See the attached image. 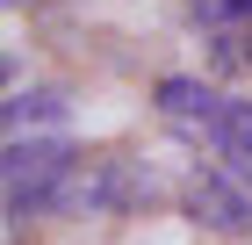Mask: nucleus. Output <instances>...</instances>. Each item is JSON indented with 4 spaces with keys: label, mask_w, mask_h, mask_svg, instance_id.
<instances>
[{
    "label": "nucleus",
    "mask_w": 252,
    "mask_h": 245,
    "mask_svg": "<svg viewBox=\"0 0 252 245\" xmlns=\"http://www.w3.org/2000/svg\"><path fill=\"white\" fill-rule=\"evenodd\" d=\"M72 166H79V151L65 137H7V166H0V180H7V224L51 216L65 180H72Z\"/></svg>",
    "instance_id": "obj_1"
},
{
    "label": "nucleus",
    "mask_w": 252,
    "mask_h": 245,
    "mask_svg": "<svg viewBox=\"0 0 252 245\" xmlns=\"http://www.w3.org/2000/svg\"><path fill=\"white\" fill-rule=\"evenodd\" d=\"M158 195V180H152V166H137V159H79L72 166V180H65V195H58V209L65 216H130V209H144Z\"/></svg>",
    "instance_id": "obj_2"
},
{
    "label": "nucleus",
    "mask_w": 252,
    "mask_h": 245,
    "mask_svg": "<svg viewBox=\"0 0 252 245\" xmlns=\"http://www.w3.org/2000/svg\"><path fill=\"white\" fill-rule=\"evenodd\" d=\"M180 209H188L202 231H223V238L252 231V195L238 188L231 173H216V166H194L188 180H180Z\"/></svg>",
    "instance_id": "obj_3"
},
{
    "label": "nucleus",
    "mask_w": 252,
    "mask_h": 245,
    "mask_svg": "<svg viewBox=\"0 0 252 245\" xmlns=\"http://www.w3.org/2000/svg\"><path fill=\"white\" fill-rule=\"evenodd\" d=\"M216 159H231L238 173H252V101H216V115L202 123Z\"/></svg>",
    "instance_id": "obj_4"
},
{
    "label": "nucleus",
    "mask_w": 252,
    "mask_h": 245,
    "mask_svg": "<svg viewBox=\"0 0 252 245\" xmlns=\"http://www.w3.org/2000/svg\"><path fill=\"white\" fill-rule=\"evenodd\" d=\"M158 115H166V123H194V130H202V123H209V115H216V101H223V94H216V87H202V79H158Z\"/></svg>",
    "instance_id": "obj_5"
},
{
    "label": "nucleus",
    "mask_w": 252,
    "mask_h": 245,
    "mask_svg": "<svg viewBox=\"0 0 252 245\" xmlns=\"http://www.w3.org/2000/svg\"><path fill=\"white\" fill-rule=\"evenodd\" d=\"M0 115H7V137L43 130V123H65V94H51V87H15Z\"/></svg>",
    "instance_id": "obj_6"
},
{
    "label": "nucleus",
    "mask_w": 252,
    "mask_h": 245,
    "mask_svg": "<svg viewBox=\"0 0 252 245\" xmlns=\"http://www.w3.org/2000/svg\"><path fill=\"white\" fill-rule=\"evenodd\" d=\"M209 65H216V72H245V65H252V22H238V29H216Z\"/></svg>",
    "instance_id": "obj_7"
},
{
    "label": "nucleus",
    "mask_w": 252,
    "mask_h": 245,
    "mask_svg": "<svg viewBox=\"0 0 252 245\" xmlns=\"http://www.w3.org/2000/svg\"><path fill=\"white\" fill-rule=\"evenodd\" d=\"M188 15L202 29H238V22H252V0H188Z\"/></svg>",
    "instance_id": "obj_8"
}]
</instances>
